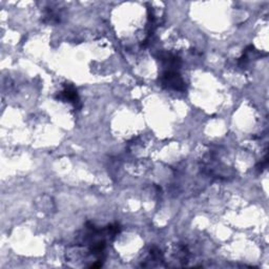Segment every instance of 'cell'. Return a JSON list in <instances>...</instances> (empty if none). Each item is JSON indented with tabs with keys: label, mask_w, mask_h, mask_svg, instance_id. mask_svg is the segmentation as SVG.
<instances>
[{
	"label": "cell",
	"mask_w": 269,
	"mask_h": 269,
	"mask_svg": "<svg viewBox=\"0 0 269 269\" xmlns=\"http://www.w3.org/2000/svg\"><path fill=\"white\" fill-rule=\"evenodd\" d=\"M56 98L60 101L68 102V103L75 107V109H78L81 106L78 91L73 85H68V83L64 85L63 89L58 92Z\"/></svg>",
	"instance_id": "2"
},
{
	"label": "cell",
	"mask_w": 269,
	"mask_h": 269,
	"mask_svg": "<svg viewBox=\"0 0 269 269\" xmlns=\"http://www.w3.org/2000/svg\"><path fill=\"white\" fill-rule=\"evenodd\" d=\"M260 55H261V53H260L258 50L255 49L254 45H249L247 46V48L244 50L242 56H241L239 58V61H238V64L240 68H245L247 64L252 61V59H257L260 57Z\"/></svg>",
	"instance_id": "5"
},
{
	"label": "cell",
	"mask_w": 269,
	"mask_h": 269,
	"mask_svg": "<svg viewBox=\"0 0 269 269\" xmlns=\"http://www.w3.org/2000/svg\"><path fill=\"white\" fill-rule=\"evenodd\" d=\"M160 61L163 63L166 71H177L181 67V59L173 53H161Z\"/></svg>",
	"instance_id": "4"
},
{
	"label": "cell",
	"mask_w": 269,
	"mask_h": 269,
	"mask_svg": "<svg viewBox=\"0 0 269 269\" xmlns=\"http://www.w3.org/2000/svg\"><path fill=\"white\" fill-rule=\"evenodd\" d=\"M146 263H143V267H160V266H166L164 264V256L161 250L154 246L151 248L150 254L146 258Z\"/></svg>",
	"instance_id": "3"
},
{
	"label": "cell",
	"mask_w": 269,
	"mask_h": 269,
	"mask_svg": "<svg viewBox=\"0 0 269 269\" xmlns=\"http://www.w3.org/2000/svg\"><path fill=\"white\" fill-rule=\"evenodd\" d=\"M267 163H268V160H267V156H266V157L264 158V159L257 165V170H258L259 172H262L264 169H266Z\"/></svg>",
	"instance_id": "6"
},
{
	"label": "cell",
	"mask_w": 269,
	"mask_h": 269,
	"mask_svg": "<svg viewBox=\"0 0 269 269\" xmlns=\"http://www.w3.org/2000/svg\"><path fill=\"white\" fill-rule=\"evenodd\" d=\"M161 86L165 89L184 91L186 90L185 81L177 71H164L160 76Z\"/></svg>",
	"instance_id": "1"
}]
</instances>
